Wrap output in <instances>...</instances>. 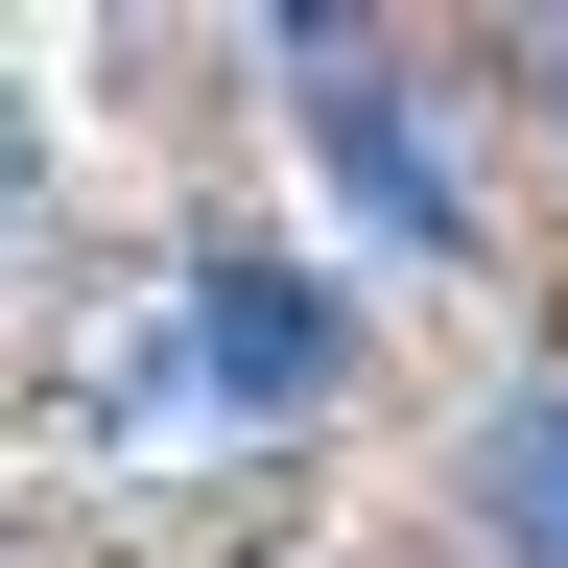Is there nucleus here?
Returning a JSON list of instances; mask_svg holds the SVG:
<instances>
[{
	"label": "nucleus",
	"instance_id": "obj_2",
	"mask_svg": "<svg viewBox=\"0 0 568 568\" xmlns=\"http://www.w3.org/2000/svg\"><path fill=\"white\" fill-rule=\"evenodd\" d=\"M284 95H308V166L355 190V237H379V261H474V190L426 166V119H403L379 24H308V48H284Z\"/></svg>",
	"mask_w": 568,
	"mask_h": 568
},
{
	"label": "nucleus",
	"instance_id": "obj_3",
	"mask_svg": "<svg viewBox=\"0 0 568 568\" xmlns=\"http://www.w3.org/2000/svg\"><path fill=\"white\" fill-rule=\"evenodd\" d=\"M474 497H497V545H521V568H568V403H497Z\"/></svg>",
	"mask_w": 568,
	"mask_h": 568
},
{
	"label": "nucleus",
	"instance_id": "obj_1",
	"mask_svg": "<svg viewBox=\"0 0 568 568\" xmlns=\"http://www.w3.org/2000/svg\"><path fill=\"white\" fill-rule=\"evenodd\" d=\"M332 284L308 261H190V308L166 332H119V426L166 450V426H284V403H332Z\"/></svg>",
	"mask_w": 568,
	"mask_h": 568
},
{
	"label": "nucleus",
	"instance_id": "obj_4",
	"mask_svg": "<svg viewBox=\"0 0 568 568\" xmlns=\"http://www.w3.org/2000/svg\"><path fill=\"white\" fill-rule=\"evenodd\" d=\"M0 237H24V95H0Z\"/></svg>",
	"mask_w": 568,
	"mask_h": 568
}]
</instances>
